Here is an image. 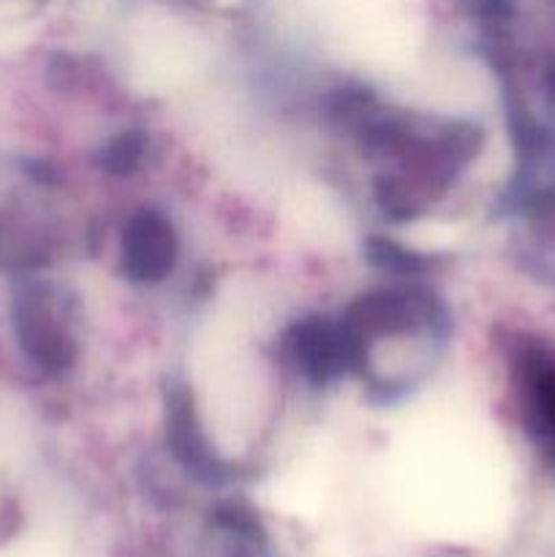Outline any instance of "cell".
Wrapping results in <instances>:
<instances>
[{
  "mask_svg": "<svg viewBox=\"0 0 555 557\" xmlns=\"http://www.w3.org/2000/svg\"><path fill=\"white\" fill-rule=\"evenodd\" d=\"M14 326L27 359L49 375H65L82 359V308L69 288L49 281L22 286Z\"/></svg>",
  "mask_w": 555,
  "mask_h": 557,
  "instance_id": "6da1fadb",
  "label": "cell"
},
{
  "mask_svg": "<svg viewBox=\"0 0 555 557\" xmlns=\"http://www.w3.org/2000/svg\"><path fill=\"white\" fill-rule=\"evenodd\" d=\"M118 272L131 288L152 292L177 275L183 264L185 239L172 212L161 205L131 207L118 232Z\"/></svg>",
  "mask_w": 555,
  "mask_h": 557,
  "instance_id": "7a4b0ae2",
  "label": "cell"
},
{
  "mask_svg": "<svg viewBox=\"0 0 555 557\" xmlns=\"http://www.w3.org/2000/svg\"><path fill=\"white\" fill-rule=\"evenodd\" d=\"M522 424L555 466V351L539 341H520L509 351Z\"/></svg>",
  "mask_w": 555,
  "mask_h": 557,
  "instance_id": "3957f363",
  "label": "cell"
}]
</instances>
